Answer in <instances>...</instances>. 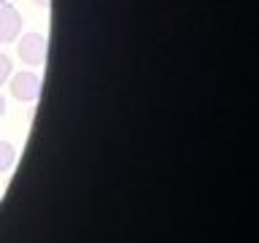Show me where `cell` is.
I'll return each mask as SVG.
<instances>
[{"mask_svg": "<svg viewBox=\"0 0 259 243\" xmlns=\"http://www.w3.org/2000/svg\"><path fill=\"white\" fill-rule=\"evenodd\" d=\"M0 3H6V0H0Z\"/></svg>", "mask_w": 259, "mask_h": 243, "instance_id": "8", "label": "cell"}, {"mask_svg": "<svg viewBox=\"0 0 259 243\" xmlns=\"http://www.w3.org/2000/svg\"><path fill=\"white\" fill-rule=\"evenodd\" d=\"M16 159V149L8 141H0V173H6V170H11Z\"/></svg>", "mask_w": 259, "mask_h": 243, "instance_id": "4", "label": "cell"}, {"mask_svg": "<svg viewBox=\"0 0 259 243\" xmlns=\"http://www.w3.org/2000/svg\"><path fill=\"white\" fill-rule=\"evenodd\" d=\"M11 95L22 103H32L40 97V78L30 70H22L11 78Z\"/></svg>", "mask_w": 259, "mask_h": 243, "instance_id": "2", "label": "cell"}, {"mask_svg": "<svg viewBox=\"0 0 259 243\" xmlns=\"http://www.w3.org/2000/svg\"><path fill=\"white\" fill-rule=\"evenodd\" d=\"M6 113V100H3V95H0V116Z\"/></svg>", "mask_w": 259, "mask_h": 243, "instance_id": "7", "label": "cell"}, {"mask_svg": "<svg viewBox=\"0 0 259 243\" xmlns=\"http://www.w3.org/2000/svg\"><path fill=\"white\" fill-rule=\"evenodd\" d=\"M22 16L11 3H0V44H11L19 38Z\"/></svg>", "mask_w": 259, "mask_h": 243, "instance_id": "3", "label": "cell"}, {"mask_svg": "<svg viewBox=\"0 0 259 243\" xmlns=\"http://www.w3.org/2000/svg\"><path fill=\"white\" fill-rule=\"evenodd\" d=\"M8 76H11V60H8V57L0 52V84H3Z\"/></svg>", "mask_w": 259, "mask_h": 243, "instance_id": "5", "label": "cell"}, {"mask_svg": "<svg viewBox=\"0 0 259 243\" xmlns=\"http://www.w3.org/2000/svg\"><path fill=\"white\" fill-rule=\"evenodd\" d=\"M16 52H19L22 62L27 65H40L46 60V52H49V40L40 35V32H24L19 46H16Z\"/></svg>", "mask_w": 259, "mask_h": 243, "instance_id": "1", "label": "cell"}, {"mask_svg": "<svg viewBox=\"0 0 259 243\" xmlns=\"http://www.w3.org/2000/svg\"><path fill=\"white\" fill-rule=\"evenodd\" d=\"M32 3L40 6V8H49V3H52V0H32Z\"/></svg>", "mask_w": 259, "mask_h": 243, "instance_id": "6", "label": "cell"}]
</instances>
